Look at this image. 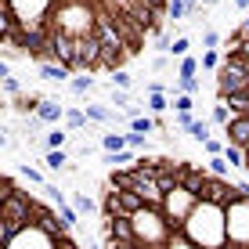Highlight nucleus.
I'll return each mask as SVG.
<instances>
[{
  "mask_svg": "<svg viewBox=\"0 0 249 249\" xmlns=\"http://www.w3.org/2000/svg\"><path fill=\"white\" fill-rule=\"evenodd\" d=\"M184 235L202 249H231L228 238V206L213 202V199H199V206L192 210V217L184 220Z\"/></svg>",
  "mask_w": 249,
  "mask_h": 249,
  "instance_id": "1",
  "label": "nucleus"
},
{
  "mask_svg": "<svg viewBox=\"0 0 249 249\" xmlns=\"http://www.w3.org/2000/svg\"><path fill=\"white\" fill-rule=\"evenodd\" d=\"M51 33L72 44L98 36V4L94 0H58L51 11Z\"/></svg>",
  "mask_w": 249,
  "mask_h": 249,
  "instance_id": "2",
  "label": "nucleus"
},
{
  "mask_svg": "<svg viewBox=\"0 0 249 249\" xmlns=\"http://www.w3.org/2000/svg\"><path fill=\"white\" fill-rule=\"evenodd\" d=\"M130 224H134V235L141 242V249H166L170 246L174 228L166 224L159 206H141L137 213H130Z\"/></svg>",
  "mask_w": 249,
  "mask_h": 249,
  "instance_id": "3",
  "label": "nucleus"
},
{
  "mask_svg": "<svg viewBox=\"0 0 249 249\" xmlns=\"http://www.w3.org/2000/svg\"><path fill=\"white\" fill-rule=\"evenodd\" d=\"M195 206H199V195H195L188 184H177V188H170V192H162V206H159V210H162V217H166L170 228L181 231Z\"/></svg>",
  "mask_w": 249,
  "mask_h": 249,
  "instance_id": "4",
  "label": "nucleus"
},
{
  "mask_svg": "<svg viewBox=\"0 0 249 249\" xmlns=\"http://www.w3.org/2000/svg\"><path fill=\"white\" fill-rule=\"evenodd\" d=\"M4 4L18 15L22 33H36V29L51 25V11H54L58 0H4Z\"/></svg>",
  "mask_w": 249,
  "mask_h": 249,
  "instance_id": "5",
  "label": "nucleus"
},
{
  "mask_svg": "<svg viewBox=\"0 0 249 249\" xmlns=\"http://www.w3.org/2000/svg\"><path fill=\"white\" fill-rule=\"evenodd\" d=\"M217 98H228V94H238L249 87V58L246 54H235V58H224V65L217 69Z\"/></svg>",
  "mask_w": 249,
  "mask_h": 249,
  "instance_id": "6",
  "label": "nucleus"
},
{
  "mask_svg": "<svg viewBox=\"0 0 249 249\" xmlns=\"http://www.w3.org/2000/svg\"><path fill=\"white\" fill-rule=\"evenodd\" d=\"M4 249H62V235H54L40 224H25L18 235H11L4 242Z\"/></svg>",
  "mask_w": 249,
  "mask_h": 249,
  "instance_id": "7",
  "label": "nucleus"
},
{
  "mask_svg": "<svg viewBox=\"0 0 249 249\" xmlns=\"http://www.w3.org/2000/svg\"><path fill=\"white\" fill-rule=\"evenodd\" d=\"M228 238L231 246H249V199L246 195L228 202Z\"/></svg>",
  "mask_w": 249,
  "mask_h": 249,
  "instance_id": "8",
  "label": "nucleus"
},
{
  "mask_svg": "<svg viewBox=\"0 0 249 249\" xmlns=\"http://www.w3.org/2000/svg\"><path fill=\"white\" fill-rule=\"evenodd\" d=\"M224 141L249 152V116H235V119H231V123L224 126Z\"/></svg>",
  "mask_w": 249,
  "mask_h": 249,
  "instance_id": "9",
  "label": "nucleus"
},
{
  "mask_svg": "<svg viewBox=\"0 0 249 249\" xmlns=\"http://www.w3.org/2000/svg\"><path fill=\"white\" fill-rule=\"evenodd\" d=\"M44 166L51 170V174H65L72 162H69V148H47L44 152Z\"/></svg>",
  "mask_w": 249,
  "mask_h": 249,
  "instance_id": "10",
  "label": "nucleus"
},
{
  "mask_svg": "<svg viewBox=\"0 0 249 249\" xmlns=\"http://www.w3.org/2000/svg\"><path fill=\"white\" fill-rule=\"evenodd\" d=\"M40 76L51 83H65L69 76H72V69H69L65 62H40Z\"/></svg>",
  "mask_w": 249,
  "mask_h": 249,
  "instance_id": "11",
  "label": "nucleus"
},
{
  "mask_svg": "<svg viewBox=\"0 0 249 249\" xmlns=\"http://www.w3.org/2000/svg\"><path fill=\"white\" fill-rule=\"evenodd\" d=\"M36 116L44 119L47 126H58V123H65V108L58 105V101H51V98H44V105L36 108Z\"/></svg>",
  "mask_w": 249,
  "mask_h": 249,
  "instance_id": "12",
  "label": "nucleus"
},
{
  "mask_svg": "<svg viewBox=\"0 0 249 249\" xmlns=\"http://www.w3.org/2000/svg\"><path fill=\"white\" fill-rule=\"evenodd\" d=\"M44 105V98H40V94H18V98L11 101V108L18 116H36V108Z\"/></svg>",
  "mask_w": 249,
  "mask_h": 249,
  "instance_id": "13",
  "label": "nucleus"
},
{
  "mask_svg": "<svg viewBox=\"0 0 249 249\" xmlns=\"http://www.w3.org/2000/svg\"><path fill=\"white\" fill-rule=\"evenodd\" d=\"M83 112H87L90 123H116V119H119L112 108H105V105H83Z\"/></svg>",
  "mask_w": 249,
  "mask_h": 249,
  "instance_id": "14",
  "label": "nucleus"
},
{
  "mask_svg": "<svg viewBox=\"0 0 249 249\" xmlns=\"http://www.w3.org/2000/svg\"><path fill=\"white\" fill-rule=\"evenodd\" d=\"M69 137H72V130H65V126H51L47 137H44V148H65Z\"/></svg>",
  "mask_w": 249,
  "mask_h": 249,
  "instance_id": "15",
  "label": "nucleus"
},
{
  "mask_svg": "<svg viewBox=\"0 0 249 249\" xmlns=\"http://www.w3.org/2000/svg\"><path fill=\"white\" fill-rule=\"evenodd\" d=\"M83 126H87V112H83V108H65V130L80 134Z\"/></svg>",
  "mask_w": 249,
  "mask_h": 249,
  "instance_id": "16",
  "label": "nucleus"
},
{
  "mask_svg": "<svg viewBox=\"0 0 249 249\" xmlns=\"http://www.w3.org/2000/svg\"><path fill=\"white\" fill-rule=\"evenodd\" d=\"M126 126H130L134 134H144V137L159 130V123H156V119H152V116H137V119H130V123H126Z\"/></svg>",
  "mask_w": 249,
  "mask_h": 249,
  "instance_id": "17",
  "label": "nucleus"
},
{
  "mask_svg": "<svg viewBox=\"0 0 249 249\" xmlns=\"http://www.w3.org/2000/svg\"><path fill=\"white\" fill-rule=\"evenodd\" d=\"M69 90L72 94H90V90H98V80H94V76H72V80H69Z\"/></svg>",
  "mask_w": 249,
  "mask_h": 249,
  "instance_id": "18",
  "label": "nucleus"
},
{
  "mask_svg": "<svg viewBox=\"0 0 249 249\" xmlns=\"http://www.w3.org/2000/svg\"><path fill=\"white\" fill-rule=\"evenodd\" d=\"M101 148L105 152H126V134H101Z\"/></svg>",
  "mask_w": 249,
  "mask_h": 249,
  "instance_id": "19",
  "label": "nucleus"
},
{
  "mask_svg": "<svg viewBox=\"0 0 249 249\" xmlns=\"http://www.w3.org/2000/svg\"><path fill=\"white\" fill-rule=\"evenodd\" d=\"M210 130H213V119H195V123H192V130H188V134H192L199 144H206V141H210Z\"/></svg>",
  "mask_w": 249,
  "mask_h": 249,
  "instance_id": "20",
  "label": "nucleus"
},
{
  "mask_svg": "<svg viewBox=\"0 0 249 249\" xmlns=\"http://www.w3.org/2000/svg\"><path fill=\"white\" fill-rule=\"evenodd\" d=\"M144 108H148L152 116H162L170 108V94H148V105H144Z\"/></svg>",
  "mask_w": 249,
  "mask_h": 249,
  "instance_id": "21",
  "label": "nucleus"
},
{
  "mask_svg": "<svg viewBox=\"0 0 249 249\" xmlns=\"http://www.w3.org/2000/svg\"><path fill=\"white\" fill-rule=\"evenodd\" d=\"M18 174H22V181H25V184H40V188H47L44 174H40V170H33L29 162H22V166H18Z\"/></svg>",
  "mask_w": 249,
  "mask_h": 249,
  "instance_id": "22",
  "label": "nucleus"
},
{
  "mask_svg": "<svg viewBox=\"0 0 249 249\" xmlns=\"http://www.w3.org/2000/svg\"><path fill=\"white\" fill-rule=\"evenodd\" d=\"M202 69H210V72H217L220 65H224V54H220V51H202Z\"/></svg>",
  "mask_w": 249,
  "mask_h": 249,
  "instance_id": "23",
  "label": "nucleus"
},
{
  "mask_svg": "<svg viewBox=\"0 0 249 249\" xmlns=\"http://www.w3.org/2000/svg\"><path fill=\"white\" fill-rule=\"evenodd\" d=\"M228 166H231V162L224 156H210V162H206V170H210L213 177H228Z\"/></svg>",
  "mask_w": 249,
  "mask_h": 249,
  "instance_id": "24",
  "label": "nucleus"
},
{
  "mask_svg": "<svg viewBox=\"0 0 249 249\" xmlns=\"http://www.w3.org/2000/svg\"><path fill=\"white\" fill-rule=\"evenodd\" d=\"M224 159L231 162V166H242V170H246V148H238V144H228V148H224Z\"/></svg>",
  "mask_w": 249,
  "mask_h": 249,
  "instance_id": "25",
  "label": "nucleus"
},
{
  "mask_svg": "<svg viewBox=\"0 0 249 249\" xmlns=\"http://www.w3.org/2000/svg\"><path fill=\"white\" fill-rule=\"evenodd\" d=\"M72 206H76L80 213H94V210H98V202H94L87 192H76V195H72Z\"/></svg>",
  "mask_w": 249,
  "mask_h": 249,
  "instance_id": "26",
  "label": "nucleus"
},
{
  "mask_svg": "<svg viewBox=\"0 0 249 249\" xmlns=\"http://www.w3.org/2000/svg\"><path fill=\"white\" fill-rule=\"evenodd\" d=\"M166 249H202V246H195L192 238L184 235V231H174V235H170V246Z\"/></svg>",
  "mask_w": 249,
  "mask_h": 249,
  "instance_id": "27",
  "label": "nucleus"
},
{
  "mask_svg": "<svg viewBox=\"0 0 249 249\" xmlns=\"http://www.w3.org/2000/svg\"><path fill=\"white\" fill-rule=\"evenodd\" d=\"M108 83H112V87H119V90H130V87H134V76L126 72V69H119V72L108 76Z\"/></svg>",
  "mask_w": 249,
  "mask_h": 249,
  "instance_id": "28",
  "label": "nucleus"
},
{
  "mask_svg": "<svg viewBox=\"0 0 249 249\" xmlns=\"http://www.w3.org/2000/svg\"><path fill=\"white\" fill-rule=\"evenodd\" d=\"M170 22H188V4L184 0H170Z\"/></svg>",
  "mask_w": 249,
  "mask_h": 249,
  "instance_id": "29",
  "label": "nucleus"
},
{
  "mask_svg": "<svg viewBox=\"0 0 249 249\" xmlns=\"http://www.w3.org/2000/svg\"><path fill=\"white\" fill-rule=\"evenodd\" d=\"M199 58H192V54H188V58H181V65H177V80H181V76H195V72H199Z\"/></svg>",
  "mask_w": 249,
  "mask_h": 249,
  "instance_id": "30",
  "label": "nucleus"
},
{
  "mask_svg": "<svg viewBox=\"0 0 249 249\" xmlns=\"http://www.w3.org/2000/svg\"><path fill=\"white\" fill-rule=\"evenodd\" d=\"M220 44H224V36L217 29H202V47L206 51H220Z\"/></svg>",
  "mask_w": 249,
  "mask_h": 249,
  "instance_id": "31",
  "label": "nucleus"
},
{
  "mask_svg": "<svg viewBox=\"0 0 249 249\" xmlns=\"http://www.w3.org/2000/svg\"><path fill=\"white\" fill-rule=\"evenodd\" d=\"M231 119H235V116H231V108H228V105H220V101H217V105H213V123H217V126H228Z\"/></svg>",
  "mask_w": 249,
  "mask_h": 249,
  "instance_id": "32",
  "label": "nucleus"
},
{
  "mask_svg": "<svg viewBox=\"0 0 249 249\" xmlns=\"http://www.w3.org/2000/svg\"><path fill=\"white\" fill-rule=\"evenodd\" d=\"M126 148H134L137 156H141V152L148 148V137H144V134H134V130H130V134H126Z\"/></svg>",
  "mask_w": 249,
  "mask_h": 249,
  "instance_id": "33",
  "label": "nucleus"
},
{
  "mask_svg": "<svg viewBox=\"0 0 249 249\" xmlns=\"http://www.w3.org/2000/svg\"><path fill=\"white\" fill-rule=\"evenodd\" d=\"M177 87H181V94H199V76H181V80H177Z\"/></svg>",
  "mask_w": 249,
  "mask_h": 249,
  "instance_id": "34",
  "label": "nucleus"
},
{
  "mask_svg": "<svg viewBox=\"0 0 249 249\" xmlns=\"http://www.w3.org/2000/svg\"><path fill=\"white\" fill-rule=\"evenodd\" d=\"M4 94H7V98H11V101L18 98V94H25V90H22V83L15 80V72H11V76H4Z\"/></svg>",
  "mask_w": 249,
  "mask_h": 249,
  "instance_id": "35",
  "label": "nucleus"
},
{
  "mask_svg": "<svg viewBox=\"0 0 249 249\" xmlns=\"http://www.w3.org/2000/svg\"><path fill=\"white\" fill-rule=\"evenodd\" d=\"M188 51H192V40H188V36H177L174 47H170V54H174V58H188Z\"/></svg>",
  "mask_w": 249,
  "mask_h": 249,
  "instance_id": "36",
  "label": "nucleus"
},
{
  "mask_svg": "<svg viewBox=\"0 0 249 249\" xmlns=\"http://www.w3.org/2000/svg\"><path fill=\"white\" fill-rule=\"evenodd\" d=\"M174 108H177V112H192V108H195L192 94H177V98H174Z\"/></svg>",
  "mask_w": 249,
  "mask_h": 249,
  "instance_id": "37",
  "label": "nucleus"
},
{
  "mask_svg": "<svg viewBox=\"0 0 249 249\" xmlns=\"http://www.w3.org/2000/svg\"><path fill=\"white\" fill-rule=\"evenodd\" d=\"M206 152H210V156H224V148H228V141H217V137H210V141L202 144Z\"/></svg>",
  "mask_w": 249,
  "mask_h": 249,
  "instance_id": "38",
  "label": "nucleus"
},
{
  "mask_svg": "<svg viewBox=\"0 0 249 249\" xmlns=\"http://www.w3.org/2000/svg\"><path fill=\"white\" fill-rule=\"evenodd\" d=\"M166 69H170V58H166V54H156V58H152V72H166Z\"/></svg>",
  "mask_w": 249,
  "mask_h": 249,
  "instance_id": "39",
  "label": "nucleus"
},
{
  "mask_svg": "<svg viewBox=\"0 0 249 249\" xmlns=\"http://www.w3.org/2000/svg\"><path fill=\"white\" fill-rule=\"evenodd\" d=\"M192 123H195L192 112H177V126H181V130H192Z\"/></svg>",
  "mask_w": 249,
  "mask_h": 249,
  "instance_id": "40",
  "label": "nucleus"
},
{
  "mask_svg": "<svg viewBox=\"0 0 249 249\" xmlns=\"http://www.w3.org/2000/svg\"><path fill=\"white\" fill-rule=\"evenodd\" d=\"M235 7L238 11H249V0H235Z\"/></svg>",
  "mask_w": 249,
  "mask_h": 249,
  "instance_id": "41",
  "label": "nucleus"
},
{
  "mask_svg": "<svg viewBox=\"0 0 249 249\" xmlns=\"http://www.w3.org/2000/svg\"><path fill=\"white\" fill-rule=\"evenodd\" d=\"M213 4H220V0H206V7H213Z\"/></svg>",
  "mask_w": 249,
  "mask_h": 249,
  "instance_id": "42",
  "label": "nucleus"
},
{
  "mask_svg": "<svg viewBox=\"0 0 249 249\" xmlns=\"http://www.w3.org/2000/svg\"><path fill=\"white\" fill-rule=\"evenodd\" d=\"M231 249H249V246H231Z\"/></svg>",
  "mask_w": 249,
  "mask_h": 249,
  "instance_id": "43",
  "label": "nucleus"
}]
</instances>
